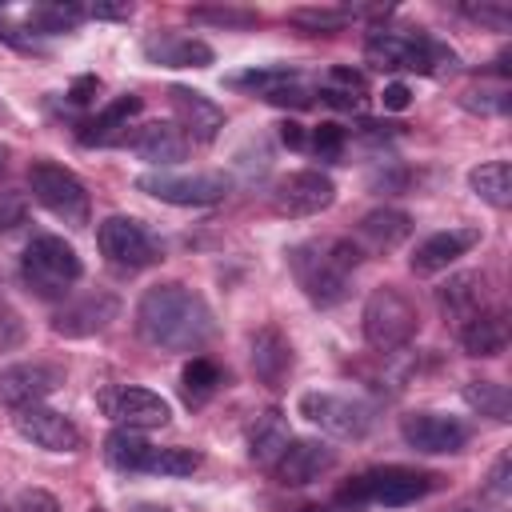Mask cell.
Wrapping results in <instances>:
<instances>
[{"instance_id":"9c48e42d","label":"cell","mask_w":512,"mask_h":512,"mask_svg":"<svg viewBox=\"0 0 512 512\" xmlns=\"http://www.w3.org/2000/svg\"><path fill=\"white\" fill-rule=\"evenodd\" d=\"M136 188L148 192L152 200H164L176 208H204V204H220L228 196L232 180L224 172H192V176L144 172V176H136Z\"/></svg>"},{"instance_id":"8d00e7d4","label":"cell","mask_w":512,"mask_h":512,"mask_svg":"<svg viewBox=\"0 0 512 512\" xmlns=\"http://www.w3.org/2000/svg\"><path fill=\"white\" fill-rule=\"evenodd\" d=\"M0 512H60V500L52 492H44V488H24Z\"/></svg>"},{"instance_id":"7dc6e473","label":"cell","mask_w":512,"mask_h":512,"mask_svg":"<svg viewBox=\"0 0 512 512\" xmlns=\"http://www.w3.org/2000/svg\"><path fill=\"white\" fill-rule=\"evenodd\" d=\"M280 140H284L288 148H304V128H300L296 120H284V124H280Z\"/></svg>"},{"instance_id":"7402d4cb","label":"cell","mask_w":512,"mask_h":512,"mask_svg":"<svg viewBox=\"0 0 512 512\" xmlns=\"http://www.w3.org/2000/svg\"><path fill=\"white\" fill-rule=\"evenodd\" d=\"M412 236V220L400 208H376L356 224V248L360 252H392Z\"/></svg>"},{"instance_id":"9a60e30c","label":"cell","mask_w":512,"mask_h":512,"mask_svg":"<svg viewBox=\"0 0 512 512\" xmlns=\"http://www.w3.org/2000/svg\"><path fill=\"white\" fill-rule=\"evenodd\" d=\"M120 316V300L112 292H84L76 300H64L56 312H52V332L60 336H92V332H104L112 320Z\"/></svg>"},{"instance_id":"1f68e13d","label":"cell","mask_w":512,"mask_h":512,"mask_svg":"<svg viewBox=\"0 0 512 512\" xmlns=\"http://www.w3.org/2000/svg\"><path fill=\"white\" fill-rule=\"evenodd\" d=\"M200 452L196 448H152L144 460V472L152 476H192L200 468Z\"/></svg>"},{"instance_id":"44dd1931","label":"cell","mask_w":512,"mask_h":512,"mask_svg":"<svg viewBox=\"0 0 512 512\" xmlns=\"http://www.w3.org/2000/svg\"><path fill=\"white\" fill-rule=\"evenodd\" d=\"M140 52L148 56V64L160 68H208L216 60V52L196 40V36H176V32H156L140 44Z\"/></svg>"},{"instance_id":"f1b7e54d","label":"cell","mask_w":512,"mask_h":512,"mask_svg":"<svg viewBox=\"0 0 512 512\" xmlns=\"http://www.w3.org/2000/svg\"><path fill=\"white\" fill-rule=\"evenodd\" d=\"M460 396H464V404L472 408V412H480V416H492V420H512V392L504 388V384H496V380H468L464 388H460Z\"/></svg>"},{"instance_id":"d6a6232c","label":"cell","mask_w":512,"mask_h":512,"mask_svg":"<svg viewBox=\"0 0 512 512\" xmlns=\"http://www.w3.org/2000/svg\"><path fill=\"white\" fill-rule=\"evenodd\" d=\"M288 20L304 32H340L352 20V8H292Z\"/></svg>"},{"instance_id":"5bb4252c","label":"cell","mask_w":512,"mask_h":512,"mask_svg":"<svg viewBox=\"0 0 512 512\" xmlns=\"http://www.w3.org/2000/svg\"><path fill=\"white\" fill-rule=\"evenodd\" d=\"M60 384H64V368H60V364L32 360V364L0 368V404L16 412V408H24V404H40V400L52 396Z\"/></svg>"},{"instance_id":"4dcf8cb0","label":"cell","mask_w":512,"mask_h":512,"mask_svg":"<svg viewBox=\"0 0 512 512\" xmlns=\"http://www.w3.org/2000/svg\"><path fill=\"white\" fill-rule=\"evenodd\" d=\"M84 20V8L80 4H32L28 8V28L36 32H72L76 24Z\"/></svg>"},{"instance_id":"836d02e7","label":"cell","mask_w":512,"mask_h":512,"mask_svg":"<svg viewBox=\"0 0 512 512\" xmlns=\"http://www.w3.org/2000/svg\"><path fill=\"white\" fill-rule=\"evenodd\" d=\"M192 20L216 24V28H252V24H256V12H252V8H232V4H224V8H192Z\"/></svg>"},{"instance_id":"2e32d148","label":"cell","mask_w":512,"mask_h":512,"mask_svg":"<svg viewBox=\"0 0 512 512\" xmlns=\"http://www.w3.org/2000/svg\"><path fill=\"white\" fill-rule=\"evenodd\" d=\"M168 96H172V108H176V120H180V132L188 136V144H212L224 132V108L216 100H208L204 92L176 84Z\"/></svg>"},{"instance_id":"681fc988","label":"cell","mask_w":512,"mask_h":512,"mask_svg":"<svg viewBox=\"0 0 512 512\" xmlns=\"http://www.w3.org/2000/svg\"><path fill=\"white\" fill-rule=\"evenodd\" d=\"M304 512H332V508H304Z\"/></svg>"},{"instance_id":"8992f818","label":"cell","mask_w":512,"mask_h":512,"mask_svg":"<svg viewBox=\"0 0 512 512\" xmlns=\"http://www.w3.org/2000/svg\"><path fill=\"white\" fill-rule=\"evenodd\" d=\"M28 188L36 196L40 208H48L56 220L72 224V228H84L88 224V188L76 172H68L64 164H52V160H36L28 168Z\"/></svg>"},{"instance_id":"4316f807","label":"cell","mask_w":512,"mask_h":512,"mask_svg":"<svg viewBox=\"0 0 512 512\" xmlns=\"http://www.w3.org/2000/svg\"><path fill=\"white\" fill-rule=\"evenodd\" d=\"M468 188L492 204V208H508L512 204V164L508 160H488V164H476L468 172Z\"/></svg>"},{"instance_id":"d590c367","label":"cell","mask_w":512,"mask_h":512,"mask_svg":"<svg viewBox=\"0 0 512 512\" xmlns=\"http://www.w3.org/2000/svg\"><path fill=\"white\" fill-rule=\"evenodd\" d=\"M312 152H316V160H340V152H344V128L340 124H332V120H324V124H316L312 128Z\"/></svg>"},{"instance_id":"7a4b0ae2","label":"cell","mask_w":512,"mask_h":512,"mask_svg":"<svg viewBox=\"0 0 512 512\" xmlns=\"http://www.w3.org/2000/svg\"><path fill=\"white\" fill-rule=\"evenodd\" d=\"M364 252L356 248V240L348 236H328V240H304L288 252L292 276L300 284V292L316 304V308H332L348 296L352 288V272L360 268Z\"/></svg>"},{"instance_id":"d6986e66","label":"cell","mask_w":512,"mask_h":512,"mask_svg":"<svg viewBox=\"0 0 512 512\" xmlns=\"http://www.w3.org/2000/svg\"><path fill=\"white\" fill-rule=\"evenodd\" d=\"M248 360H252L256 380L276 392V388H284V380H288V372H292V340H288L276 324H264V328L252 336Z\"/></svg>"},{"instance_id":"f6af8a7d","label":"cell","mask_w":512,"mask_h":512,"mask_svg":"<svg viewBox=\"0 0 512 512\" xmlns=\"http://www.w3.org/2000/svg\"><path fill=\"white\" fill-rule=\"evenodd\" d=\"M96 88H100V80H96V76H80V80L72 84V92H68V96H72V104H88V100L96 96Z\"/></svg>"},{"instance_id":"7c38bea8","label":"cell","mask_w":512,"mask_h":512,"mask_svg":"<svg viewBox=\"0 0 512 512\" xmlns=\"http://www.w3.org/2000/svg\"><path fill=\"white\" fill-rule=\"evenodd\" d=\"M472 428L460 416H444V412H408L400 416V440L424 456H440V452H460L468 444Z\"/></svg>"},{"instance_id":"f546056e","label":"cell","mask_w":512,"mask_h":512,"mask_svg":"<svg viewBox=\"0 0 512 512\" xmlns=\"http://www.w3.org/2000/svg\"><path fill=\"white\" fill-rule=\"evenodd\" d=\"M216 384H220V368H216L208 356H192V360L184 364V372H180V392H184V400H188L192 408H200V404L216 392Z\"/></svg>"},{"instance_id":"bcb514c9","label":"cell","mask_w":512,"mask_h":512,"mask_svg":"<svg viewBox=\"0 0 512 512\" xmlns=\"http://www.w3.org/2000/svg\"><path fill=\"white\" fill-rule=\"evenodd\" d=\"M328 104H336V108H360V96L356 92H340V88H324L320 92Z\"/></svg>"},{"instance_id":"cb8c5ba5","label":"cell","mask_w":512,"mask_h":512,"mask_svg":"<svg viewBox=\"0 0 512 512\" xmlns=\"http://www.w3.org/2000/svg\"><path fill=\"white\" fill-rule=\"evenodd\" d=\"M140 112V96H116L100 116H92L88 124H84V132H80V144H116V140H128V120Z\"/></svg>"},{"instance_id":"3957f363","label":"cell","mask_w":512,"mask_h":512,"mask_svg":"<svg viewBox=\"0 0 512 512\" xmlns=\"http://www.w3.org/2000/svg\"><path fill=\"white\" fill-rule=\"evenodd\" d=\"M360 328H364L368 348H376V352L388 356V352H400V348L416 336L420 312H416V304H412L396 284H380V288H372L368 300H364Z\"/></svg>"},{"instance_id":"6da1fadb","label":"cell","mask_w":512,"mask_h":512,"mask_svg":"<svg viewBox=\"0 0 512 512\" xmlns=\"http://www.w3.org/2000/svg\"><path fill=\"white\" fill-rule=\"evenodd\" d=\"M136 332L144 344L164 352H196L212 340L216 316L200 292L188 284H152L136 304Z\"/></svg>"},{"instance_id":"ffe728a7","label":"cell","mask_w":512,"mask_h":512,"mask_svg":"<svg viewBox=\"0 0 512 512\" xmlns=\"http://www.w3.org/2000/svg\"><path fill=\"white\" fill-rule=\"evenodd\" d=\"M128 148H132L140 160H148V164H156V168H168V164H180V160L188 156V136L180 132V124L152 120V124H144V128H136V132L128 136Z\"/></svg>"},{"instance_id":"52a82bcc","label":"cell","mask_w":512,"mask_h":512,"mask_svg":"<svg viewBox=\"0 0 512 512\" xmlns=\"http://www.w3.org/2000/svg\"><path fill=\"white\" fill-rule=\"evenodd\" d=\"M96 244H100V256H104L116 272H124V276L144 272V268H152V264L160 260L156 236H152L140 220H132V216H108V220H100Z\"/></svg>"},{"instance_id":"8fae6325","label":"cell","mask_w":512,"mask_h":512,"mask_svg":"<svg viewBox=\"0 0 512 512\" xmlns=\"http://www.w3.org/2000/svg\"><path fill=\"white\" fill-rule=\"evenodd\" d=\"M100 408L104 416H112L120 428H164L172 420V404L152 392V388H136V384H120V388H108L100 392Z\"/></svg>"},{"instance_id":"f907efd6","label":"cell","mask_w":512,"mask_h":512,"mask_svg":"<svg viewBox=\"0 0 512 512\" xmlns=\"http://www.w3.org/2000/svg\"><path fill=\"white\" fill-rule=\"evenodd\" d=\"M88 512H104V508H88Z\"/></svg>"},{"instance_id":"d4e9b609","label":"cell","mask_w":512,"mask_h":512,"mask_svg":"<svg viewBox=\"0 0 512 512\" xmlns=\"http://www.w3.org/2000/svg\"><path fill=\"white\" fill-rule=\"evenodd\" d=\"M460 344H464V352L476 356V360L500 356L504 344H508V324H504V316H500V312H476V316H468V324L460 328Z\"/></svg>"},{"instance_id":"603a6c76","label":"cell","mask_w":512,"mask_h":512,"mask_svg":"<svg viewBox=\"0 0 512 512\" xmlns=\"http://www.w3.org/2000/svg\"><path fill=\"white\" fill-rule=\"evenodd\" d=\"M484 296H488V276L484 272H456L448 276V284L436 292V304L444 316H476L484 308Z\"/></svg>"},{"instance_id":"484cf974","label":"cell","mask_w":512,"mask_h":512,"mask_svg":"<svg viewBox=\"0 0 512 512\" xmlns=\"http://www.w3.org/2000/svg\"><path fill=\"white\" fill-rule=\"evenodd\" d=\"M288 424H284V416L272 408V412H264L260 420H256V428H252V436H248V456H252V464H260V468H272L276 460H280V452L288 448Z\"/></svg>"},{"instance_id":"60d3db41","label":"cell","mask_w":512,"mask_h":512,"mask_svg":"<svg viewBox=\"0 0 512 512\" xmlns=\"http://www.w3.org/2000/svg\"><path fill=\"white\" fill-rule=\"evenodd\" d=\"M508 472H512V460L500 456V460L492 464V472H488V492H492V496H508V492H512V476H508Z\"/></svg>"},{"instance_id":"e0dca14e","label":"cell","mask_w":512,"mask_h":512,"mask_svg":"<svg viewBox=\"0 0 512 512\" xmlns=\"http://www.w3.org/2000/svg\"><path fill=\"white\" fill-rule=\"evenodd\" d=\"M332 464H336V452L324 440H288V448L280 452L272 472L284 488H304V484L320 480Z\"/></svg>"},{"instance_id":"30bf717a","label":"cell","mask_w":512,"mask_h":512,"mask_svg":"<svg viewBox=\"0 0 512 512\" xmlns=\"http://www.w3.org/2000/svg\"><path fill=\"white\" fill-rule=\"evenodd\" d=\"M332 200H336V184H332L320 168L288 172V176H280L276 188H272V212H276V216H288V220L316 216V212L332 208Z\"/></svg>"},{"instance_id":"7bdbcfd3","label":"cell","mask_w":512,"mask_h":512,"mask_svg":"<svg viewBox=\"0 0 512 512\" xmlns=\"http://www.w3.org/2000/svg\"><path fill=\"white\" fill-rule=\"evenodd\" d=\"M84 16H96V20H128L132 16V4H108V0H96L84 8Z\"/></svg>"},{"instance_id":"ac0fdd59","label":"cell","mask_w":512,"mask_h":512,"mask_svg":"<svg viewBox=\"0 0 512 512\" xmlns=\"http://www.w3.org/2000/svg\"><path fill=\"white\" fill-rule=\"evenodd\" d=\"M472 244H480V228H444V232H432L428 240L416 244L408 268H412V276H436L452 260H460Z\"/></svg>"},{"instance_id":"ee69618b","label":"cell","mask_w":512,"mask_h":512,"mask_svg":"<svg viewBox=\"0 0 512 512\" xmlns=\"http://www.w3.org/2000/svg\"><path fill=\"white\" fill-rule=\"evenodd\" d=\"M328 88H340V92H364V76L360 72H352V68H332V84Z\"/></svg>"},{"instance_id":"c3c4849f","label":"cell","mask_w":512,"mask_h":512,"mask_svg":"<svg viewBox=\"0 0 512 512\" xmlns=\"http://www.w3.org/2000/svg\"><path fill=\"white\" fill-rule=\"evenodd\" d=\"M4 160H8V152H4V148H0V172H4Z\"/></svg>"},{"instance_id":"b9f144b4","label":"cell","mask_w":512,"mask_h":512,"mask_svg":"<svg viewBox=\"0 0 512 512\" xmlns=\"http://www.w3.org/2000/svg\"><path fill=\"white\" fill-rule=\"evenodd\" d=\"M20 220H24V200L16 192H0V232L16 228Z\"/></svg>"},{"instance_id":"e575fe53","label":"cell","mask_w":512,"mask_h":512,"mask_svg":"<svg viewBox=\"0 0 512 512\" xmlns=\"http://www.w3.org/2000/svg\"><path fill=\"white\" fill-rule=\"evenodd\" d=\"M460 104L468 112H480V116H500V112H508L512 96H508V88H472L460 96Z\"/></svg>"},{"instance_id":"ab89813d","label":"cell","mask_w":512,"mask_h":512,"mask_svg":"<svg viewBox=\"0 0 512 512\" xmlns=\"http://www.w3.org/2000/svg\"><path fill=\"white\" fill-rule=\"evenodd\" d=\"M380 104H384L388 112H404V108L412 104V88H408V84H400V80H392V84H384Z\"/></svg>"},{"instance_id":"5b68a950","label":"cell","mask_w":512,"mask_h":512,"mask_svg":"<svg viewBox=\"0 0 512 512\" xmlns=\"http://www.w3.org/2000/svg\"><path fill=\"white\" fill-rule=\"evenodd\" d=\"M440 488V476L436 472H416V468H400V464H388V468H372L364 476H356L352 484L340 488V500L344 504H384V508H400V504H412L428 492Z\"/></svg>"},{"instance_id":"ba28073f","label":"cell","mask_w":512,"mask_h":512,"mask_svg":"<svg viewBox=\"0 0 512 512\" xmlns=\"http://www.w3.org/2000/svg\"><path fill=\"white\" fill-rule=\"evenodd\" d=\"M300 416L308 424H316L320 432L336 436V440H364L372 432V404L344 396V392H304L300 396Z\"/></svg>"},{"instance_id":"74e56055","label":"cell","mask_w":512,"mask_h":512,"mask_svg":"<svg viewBox=\"0 0 512 512\" xmlns=\"http://www.w3.org/2000/svg\"><path fill=\"white\" fill-rule=\"evenodd\" d=\"M460 12L468 20H480V24L496 28V32H508V24H512V16H508L504 4H460Z\"/></svg>"},{"instance_id":"4fadbf2b","label":"cell","mask_w":512,"mask_h":512,"mask_svg":"<svg viewBox=\"0 0 512 512\" xmlns=\"http://www.w3.org/2000/svg\"><path fill=\"white\" fill-rule=\"evenodd\" d=\"M12 428H16V436H24L28 444H36L44 452H80V444H84L80 428L64 412H56L48 404H24V408H16Z\"/></svg>"},{"instance_id":"83f0119b","label":"cell","mask_w":512,"mask_h":512,"mask_svg":"<svg viewBox=\"0 0 512 512\" xmlns=\"http://www.w3.org/2000/svg\"><path fill=\"white\" fill-rule=\"evenodd\" d=\"M148 452H152V444H148L136 428H116V432H108V440H104V460H108L116 472H144Z\"/></svg>"},{"instance_id":"f35d334b","label":"cell","mask_w":512,"mask_h":512,"mask_svg":"<svg viewBox=\"0 0 512 512\" xmlns=\"http://www.w3.org/2000/svg\"><path fill=\"white\" fill-rule=\"evenodd\" d=\"M20 340H24V324H20V316H16L12 308H0V352L16 348Z\"/></svg>"},{"instance_id":"277c9868","label":"cell","mask_w":512,"mask_h":512,"mask_svg":"<svg viewBox=\"0 0 512 512\" xmlns=\"http://www.w3.org/2000/svg\"><path fill=\"white\" fill-rule=\"evenodd\" d=\"M20 276L28 292L52 300V296H64L84 276V264L64 236H32L20 260Z\"/></svg>"}]
</instances>
